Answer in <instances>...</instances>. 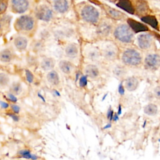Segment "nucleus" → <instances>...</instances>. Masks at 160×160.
<instances>
[{"label": "nucleus", "instance_id": "12", "mask_svg": "<svg viewBox=\"0 0 160 160\" xmlns=\"http://www.w3.org/2000/svg\"><path fill=\"white\" fill-rule=\"evenodd\" d=\"M139 86V81L134 77H129L125 80L124 86L129 91H135Z\"/></svg>", "mask_w": 160, "mask_h": 160}, {"label": "nucleus", "instance_id": "5", "mask_svg": "<svg viewBox=\"0 0 160 160\" xmlns=\"http://www.w3.org/2000/svg\"><path fill=\"white\" fill-rule=\"evenodd\" d=\"M36 17L44 21H49L52 18V9L46 4H41L36 8L35 10Z\"/></svg>", "mask_w": 160, "mask_h": 160}, {"label": "nucleus", "instance_id": "31", "mask_svg": "<svg viewBox=\"0 0 160 160\" xmlns=\"http://www.w3.org/2000/svg\"><path fill=\"white\" fill-rule=\"evenodd\" d=\"M88 80H87V76H82L79 78V84L81 87H84L87 85Z\"/></svg>", "mask_w": 160, "mask_h": 160}, {"label": "nucleus", "instance_id": "3", "mask_svg": "<svg viewBox=\"0 0 160 160\" xmlns=\"http://www.w3.org/2000/svg\"><path fill=\"white\" fill-rule=\"evenodd\" d=\"M140 53L134 49H128L124 51L122 56V62L128 66H138L141 62Z\"/></svg>", "mask_w": 160, "mask_h": 160}, {"label": "nucleus", "instance_id": "7", "mask_svg": "<svg viewBox=\"0 0 160 160\" xmlns=\"http://www.w3.org/2000/svg\"><path fill=\"white\" fill-rule=\"evenodd\" d=\"M145 65L147 68L152 69H158L160 64V57L158 54H148L144 59Z\"/></svg>", "mask_w": 160, "mask_h": 160}, {"label": "nucleus", "instance_id": "45", "mask_svg": "<svg viewBox=\"0 0 160 160\" xmlns=\"http://www.w3.org/2000/svg\"><path fill=\"white\" fill-rule=\"evenodd\" d=\"M38 96H39V97L44 101V102H45V99H44V97L41 94H39V93H38Z\"/></svg>", "mask_w": 160, "mask_h": 160}, {"label": "nucleus", "instance_id": "41", "mask_svg": "<svg viewBox=\"0 0 160 160\" xmlns=\"http://www.w3.org/2000/svg\"><path fill=\"white\" fill-rule=\"evenodd\" d=\"M112 126V124H111V122H109L106 125H105L103 128V129H109L110 128H111Z\"/></svg>", "mask_w": 160, "mask_h": 160}, {"label": "nucleus", "instance_id": "35", "mask_svg": "<svg viewBox=\"0 0 160 160\" xmlns=\"http://www.w3.org/2000/svg\"><path fill=\"white\" fill-rule=\"evenodd\" d=\"M8 115L9 117H11V119H12L14 121H15V122H18V121H19V117H18L16 114H15L8 113Z\"/></svg>", "mask_w": 160, "mask_h": 160}, {"label": "nucleus", "instance_id": "25", "mask_svg": "<svg viewBox=\"0 0 160 160\" xmlns=\"http://www.w3.org/2000/svg\"><path fill=\"white\" fill-rule=\"evenodd\" d=\"M98 29H99L98 31L99 33H100L102 35L106 36V35H108L111 31V27L109 24L106 22H103L99 26Z\"/></svg>", "mask_w": 160, "mask_h": 160}, {"label": "nucleus", "instance_id": "38", "mask_svg": "<svg viewBox=\"0 0 160 160\" xmlns=\"http://www.w3.org/2000/svg\"><path fill=\"white\" fill-rule=\"evenodd\" d=\"M154 94H155V96L158 98H159V97H160V88H159V86H157L154 89Z\"/></svg>", "mask_w": 160, "mask_h": 160}, {"label": "nucleus", "instance_id": "16", "mask_svg": "<svg viewBox=\"0 0 160 160\" xmlns=\"http://www.w3.org/2000/svg\"><path fill=\"white\" fill-rule=\"evenodd\" d=\"M65 53L67 56L74 58L77 56L78 54V48L76 44H69L65 49Z\"/></svg>", "mask_w": 160, "mask_h": 160}, {"label": "nucleus", "instance_id": "34", "mask_svg": "<svg viewBox=\"0 0 160 160\" xmlns=\"http://www.w3.org/2000/svg\"><path fill=\"white\" fill-rule=\"evenodd\" d=\"M11 109L12 110V111L15 113V114H18L20 112V107L17 105V104H12L11 106Z\"/></svg>", "mask_w": 160, "mask_h": 160}, {"label": "nucleus", "instance_id": "8", "mask_svg": "<svg viewBox=\"0 0 160 160\" xmlns=\"http://www.w3.org/2000/svg\"><path fill=\"white\" fill-rule=\"evenodd\" d=\"M138 43L142 49H149L152 43V38L149 34L142 33L138 36Z\"/></svg>", "mask_w": 160, "mask_h": 160}, {"label": "nucleus", "instance_id": "32", "mask_svg": "<svg viewBox=\"0 0 160 160\" xmlns=\"http://www.w3.org/2000/svg\"><path fill=\"white\" fill-rule=\"evenodd\" d=\"M7 8V2L5 0H2V2H0V14L3 13Z\"/></svg>", "mask_w": 160, "mask_h": 160}, {"label": "nucleus", "instance_id": "47", "mask_svg": "<svg viewBox=\"0 0 160 160\" xmlns=\"http://www.w3.org/2000/svg\"><path fill=\"white\" fill-rule=\"evenodd\" d=\"M1 22H0V29H1Z\"/></svg>", "mask_w": 160, "mask_h": 160}, {"label": "nucleus", "instance_id": "18", "mask_svg": "<svg viewBox=\"0 0 160 160\" xmlns=\"http://www.w3.org/2000/svg\"><path fill=\"white\" fill-rule=\"evenodd\" d=\"M55 65V61L52 58H44L41 63V67L44 71H49L52 69Z\"/></svg>", "mask_w": 160, "mask_h": 160}, {"label": "nucleus", "instance_id": "15", "mask_svg": "<svg viewBox=\"0 0 160 160\" xmlns=\"http://www.w3.org/2000/svg\"><path fill=\"white\" fill-rule=\"evenodd\" d=\"M13 55L11 51L9 49H4L0 51V61L4 63H8L11 61Z\"/></svg>", "mask_w": 160, "mask_h": 160}, {"label": "nucleus", "instance_id": "2", "mask_svg": "<svg viewBox=\"0 0 160 160\" xmlns=\"http://www.w3.org/2000/svg\"><path fill=\"white\" fill-rule=\"evenodd\" d=\"M14 26L18 31L28 32L34 28V20L29 15H23L16 19Z\"/></svg>", "mask_w": 160, "mask_h": 160}, {"label": "nucleus", "instance_id": "6", "mask_svg": "<svg viewBox=\"0 0 160 160\" xmlns=\"http://www.w3.org/2000/svg\"><path fill=\"white\" fill-rule=\"evenodd\" d=\"M29 0H11V8L15 13L22 14L29 8Z\"/></svg>", "mask_w": 160, "mask_h": 160}, {"label": "nucleus", "instance_id": "36", "mask_svg": "<svg viewBox=\"0 0 160 160\" xmlns=\"http://www.w3.org/2000/svg\"><path fill=\"white\" fill-rule=\"evenodd\" d=\"M124 86H122V84L121 83L119 85V87H118V92L119 93L121 94V95H124Z\"/></svg>", "mask_w": 160, "mask_h": 160}, {"label": "nucleus", "instance_id": "13", "mask_svg": "<svg viewBox=\"0 0 160 160\" xmlns=\"http://www.w3.org/2000/svg\"><path fill=\"white\" fill-rule=\"evenodd\" d=\"M14 45L17 49L23 51L27 48L28 40L25 37L17 36L14 39Z\"/></svg>", "mask_w": 160, "mask_h": 160}, {"label": "nucleus", "instance_id": "4", "mask_svg": "<svg viewBox=\"0 0 160 160\" xmlns=\"http://www.w3.org/2000/svg\"><path fill=\"white\" fill-rule=\"evenodd\" d=\"M81 16L86 22L91 23H96L99 18L98 11L92 6H85L81 10Z\"/></svg>", "mask_w": 160, "mask_h": 160}, {"label": "nucleus", "instance_id": "30", "mask_svg": "<svg viewBox=\"0 0 160 160\" xmlns=\"http://www.w3.org/2000/svg\"><path fill=\"white\" fill-rule=\"evenodd\" d=\"M26 78L29 83H32L34 80V76L29 70H26Z\"/></svg>", "mask_w": 160, "mask_h": 160}, {"label": "nucleus", "instance_id": "17", "mask_svg": "<svg viewBox=\"0 0 160 160\" xmlns=\"http://www.w3.org/2000/svg\"><path fill=\"white\" fill-rule=\"evenodd\" d=\"M104 56L109 60L114 59L116 56V51L114 46L108 45L103 50Z\"/></svg>", "mask_w": 160, "mask_h": 160}, {"label": "nucleus", "instance_id": "24", "mask_svg": "<svg viewBox=\"0 0 160 160\" xmlns=\"http://www.w3.org/2000/svg\"><path fill=\"white\" fill-rule=\"evenodd\" d=\"M22 91V88L20 82H14L11 84L9 88V92L14 94V96L19 95Z\"/></svg>", "mask_w": 160, "mask_h": 160}, {"label": "nucleus", "instance_id": "1", "mask_svg": "<svg viewBox=\"0 0 160 160\" xmlns=\"http://www.w3.org/2000/svg\"><path fill=\"white\" fill-rule=\"evenodd\" d=\"M114 36L117 39L125 43L131 42L134 36L130 28L124 24L119 25L115 29Z\"/></svg>", "mask_w": 160, "mask_h": 160}, {"label": "nucleus", "instance_id": "23", "mask_svg": "<svg viewBox=\"0 0 160 160\" xmlns=\"http://www.w3.org/2000/svg\"><path fill=\"white\" fill-rule=\"evenodd\" d=\"M136 11L141 14H144L147 12L149 7L147 2L144 0H138L136 2Z\"/></svg>", "mask_w": 160, "mask_h": 160}, {"label": "nucleus", "instance_id": "28", "mask_svg": "<svg viewBox=\"0 0 160 160\" xmlns=\"http://www.w3.org/2000/svg\"><path fill=\"white\" fill-rule=\"evenodd\" d=\"M108 12L109 14V15L112 17L114 19H120L122 17V13L121 12H119V11H117L114 9H112L110 8L108 11Z\"/></svg>", "mask_w": 160, "mask_h": 160}, {"label": "nucleus", "instance_id": "43", "mask_svg": "<svg viewBox=\"0 0 160 160\" xmlns=\"http://www.w3.org/2000/svg\"><path fill=\"white\" fill-rule=\"evenodd\" d=\"M38 158H39V157L37 155L32 154V156H31V160H37Z\"/></svg>", "mask_w": 160, "mask_h": 160}, {"label": "nucleus", "instance_id": "26", "mask_svg": "<svg viewBox=\"0 0 160 160\" xmlns=\"http://www.w3.org/2000/svg\"><path fill=\"white\" fill-rule=\"evenodd\" d=\"M9 77L5 72H0V87L4 88L9 83Z\"/></svg>", "mask_w": 160, "mask_h": 160}, {"label": "nucleus", "instance_id": "27", "mask_svg": "<svg viewBox=\"0 0 160 160\" xmlns=\"http://www.w3.org/2000/svg\"><path fill=\"white\" fill-rule=\"evenodd\" d=\"M88 58L91 60H96L99 57V52L96 49H92L89 50L87 53Z\"/></svg>", "mask_w": 160, "mask_h": 160}, {"label": "nucleus", "instance_id": "40", "mask_svg": "<svg viewBox=\"0 0 160 160\" xmlns=\"http://www.w3.org/2000/svg\"><path fill=\"white\" fill-rule=\"evenodd\" d=\"M122 114V108H121V105L119 104L118 106V112L117 114L119 116Z\"/></svg>", "mask_w": 160, "mask_h": 160}, {"label": "nucleus", "instance_id": "42", "mask_svg": "<svg viewBox=\"0 0 160 160\" xmlns=\"http://www.w3.org/2000/svg\"><path fill=\"white\" fill-rule=\"evenodd\" d=\"M112 110V109H111V106H110V107L109 108L108 110V112H107V118H108V120H109V116H110V114H111Z\"/></svg>", "mask_w": 160, "mask_h": 160}, {"label": "nucleus", "instance_id": "44", "mask_svg": "<svg viewBox=\"0 0 160 160\" xmlns=\"http://www.w3.org/2000/svg\"><path fill=\"white\" fill-rule=\"evenodd\" d=\"M54 95L56 96H60V94L59 93L58 91H57L56 90H54Z\"/></svg>", "mask_w": 160, "mask_h": 160}, {"label": "nucleus", "instance_id": "11", "mask_svg": "<svg viewBox=\"0 0 160 160\" xmlns=\"http://www.w3.org/2000/svg\"><path fill=\"white\" fill-rule=\"evenodd\" d=\"M117 6L128 13L132 14L134 12L135 9L129 0H119Z\"/></svg>", "mask_w": 160, "mask_h": 160}, {"label": "nucleus", "instance_id": "22", "mask_svg": "<svg viewBox=\"0 0 160 160\" xmlns=\"http://www.w3.org/2000/svg\"><path fill=\"white\" fill-rule=\"evenodd\" d=\"M141 21L144 22L148 24L153 28L157 29L158 27V22L156 19V18L153 16H145L141 18Z\"/></svg>", "mask_w": 160, "mask_h": 160}, {"label": "nucleus", "instance_id": "10", "mask_svg": "<svg viewBox=\"0 0 160 160\" xmlns=\"http://www.w3.org/2000/svg\"><path fill=\"white\" fill-rule=\"evenodd\" d=\"M54 8L56 11L60 13L66 12L69 8L68 0H52Z\"/></svg>", "mask_w": 160, "mask_h": 160}, {"label": "nucleus", "instance_id": "33", "mask_svg": "<svg viewBox=\"0 0 160 160\" xmlns=\"http://www.w3.org/2000/svg\"><path fill=\"white\" fill-rule=\"evenodd\" d=\"M7 96H8V99H9L11 101H12V102H17V101H18V99H17V98L16 97V96H14V94H11V92L8 93V94H7Z\"/></svg>", "mask_w": 160, "mask_h": 160}, {"label": "nucleus", "instance_id": "46", "mask_svg": "<svg viewBox=\"0 0 160 160\" xmlns=\"http://www.w3.org/2000/svg\"><path fill=\"white\" fill-rule=\"evenodd\" d=\"M146 121L145 120V121L144 122V124H143V126H142V128H144L145 126H146Z\"/></svg>", "mask_w": 160, "mask_h": 160}, {"label": "nucleus", "instance_id": "29", "mask_svg": "<svg viewBox=\"0 0 160 160\" xmlns=\"http://www.w3.org/2000/svg\"><path fill=\"white\" fill-rule=\"evenodd\" d=\"M19 154L23 158L31 159L32 156V153L29 149H21L18 152Z\"/></svg>", "mask_w": 160, "mask_h": 160}, {"label": "nucleus", "instance_id": "9", "mask_svg": "<svg viewBox=\"0 0 160 160\" xmlns=\"http://www.w3.org/2000/svg\"><path fill=\"white\" fill-rule=\"evenodd\" d=\"M127 22L131 29L133 30L136 33L148 31V28L145 24L137 21L132 19H128Z\"/></svg>", "mask_w": 160, "mask_h": 160}, {"label": "nucleus", "instance_id": "37", "mask_svg": "<svg viewBox=\"0 0 160 160\" xmlns=\"http://www.w3.org/2000/svg\"><path fill=\"white\" fill-rule=\"evenodd\" d=\"M0 106L2 108V109H6L9 107V104L5 101H0Z\"/></svg>", "mask_w": 160, "mask_h": 160}, {"label": "nucleus", "instance_id": "14", "mask_svg": "<svg viewBox=\"0 0 160 160\" xmlns=\"http://www.w3.org/2000/svg\"><path fill=\"white\" fill-rule=\"evenodd\" d=\"M59 68L64 74H69L74 69L73 64L66 60H62L59 62Z\"/></svg>", "mask_w": 160, "mask_h": 160}, {"label": "nucleus", "instance_id": "20", "mask_svg": "<svg viewBox=\"0 0 160 160\" xmlns=\"http://www.w3.org/2000/svg\"><path fill=\"white\" fill-rule=\"evenodd\" d=\"M48 81L52 85L56 86L59 83V78L58 72L55 71H51L46 76Z\"/></svg>", "mask_w": 160, "mask_h": 160}, {"label": "nucleus", "instance_id": "21", "mask_svg": "<svg viewBox=\"0 0 160 160\" xmlns=\"http://www.w3.org/2000/svg\"><path fill=\"white\" fill-rule=\"evenodd\" d=\"M144 112L148 116H156L158 112V108L156 104L150 103L147 104L144 108Z\"/></svg>", "mask_w": 160, "mask_h": 160}, {"label": "nucleus", "instance_id": "39", "mask_svg": "<svg viewBox=\"0 0 160 160\" xmlns=\"http://www.w3.org/2000/svg\"><path fill=\"white\" fill-rule=\"evenodd\" d=\"M119 116L117 114V113H114L113 114V117H112V121H114V122H117L118 120H119Z\"/></svg>", "mask_w": 160, "mask_h": 160}, {"label": "nucleus", "instance_id": "19", "mask_svg": "<svg viewBox=\"0 0 160 160\" xmlns=\"http://www.w3.org/2000/svg\"><path fill=\"white\" fill-rule=\"evenodd\" d=\"M86 76L91 78H95L99 75V69L98 67L93 64H89L85 68Z\"/></svg>", "mask_w": 160, "mask_h": 160}]
</instances>
